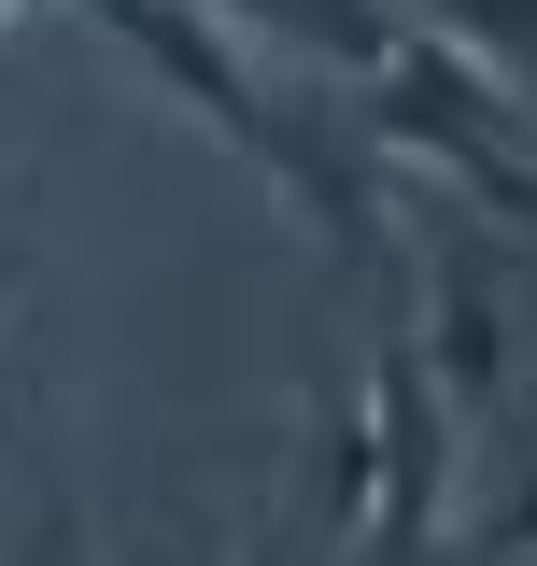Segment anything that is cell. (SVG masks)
<instances>
[{
  "instance_id": "9",
  "label": "cell",
  "mask_w": 537,
  "mask_h": 566,
  "mask_svg": "<svg viewBox=\"0 0 537 566\" xmlns=\"http://www.w3.org/2000/svg\"><path fill=\"white\" fill-rule=\"evenodd\" d=\"M14 297H29V255H0V326H14Z\"/></svg>"
},
{
  "instance_id": "8",
  "label": "cell",
  "mask_w": 537,
  "mask_h": 566,
  "mask_svg": "<svg viewBox=\"0 0 537 566\" xmlns=\"http://www.w3.org/2000/svg\"><path fill=\"white\" fill-rule=\"evenodd\" d=\"M43 566H99V553H85V524H71V510L43 524Z\"/></svg>"
},
{
  "instance_id": "6",
  "label": "cell",
  "mask_w": 537,
  "mask_h": 566,
  "mask_svg": "<svg viewBox=\"0 0 537 566\" xmlns=\"http://www.w3.org/2000/svg\"><path fill=\"white\" fill-rule=\"evenodd\" d=\"M424 29H453L495 71H537V0H424Z\"/></svg>"
},
{
  "instance_id": "10",
  "label": "cell",
  "mask_w": 537,
  "mask_h": 566,
  "mask_svg": "<svg viewBox=\"0 0 537 566\" xmlns=\"http://www.w3.org/2000/svg\"><path fill=\"white\" fill-rule=\"evenodd\" d=\"M199 566H227V553H199Z\"/></svg>"
},
{
  "instance_id": "4",
  "label": "cell",
  "mask_w": 537,
  "mask_h": 566,
  "mask_svg": "<svg viewBox=\"0 0 537 566\" xmlns=\"http://www.w3.org/2000/svg\"><path fill=\"white\" fill-rule=\"evenodd\" d=\"M424 368H439V397H453V424H495L509 411V382H524V354H509V297H495V270H481L467 241H439L424 255Z\"/></svg>"
},
{
  "instance_id": "1",
  "label": "cell",
  "mask_w": 537,
  "mask_h": 566,
  "mask_svg": "<svg viewBox=\"0 0 537 566\" xmlns=\"http://www.w3.org/2000/svg\"><path fill=\"white\" fill-rule=\"evenodd\" d=\"M114 43H128L170 99H199L212 128L241 142L268 170V199L283 212H312V241H339L354 270H382V170H368V114H326V99H283L241 43H227V0H85Z\"/></svg>"
},
{
  "instance_id": "7",
  "label": "cell",
  "mask_w": 537,
  "mask_h": 566,
  "mask_svg": "<svg viewBox=\"0 0 537 566\" xmlns=\"http://www.w3.org/2000/svg\"><path fill=\"white\" fill-rule=\"evenodd\" d=\"M481 553H495V566H537V468L509 482V510H495V538H481Z\"/></svg>"
},
{
  "instance_id": "5",
  "label": "cell",
  "mask_w": 537,
  "mask_h": 566,
  "mask_svg": "<svg viewBox=\"0 0 537 566\" xmlns=\"http://www.w3.org/2000/svg\"><path fill=\"white\" fill-rule=\"evenodd\" d=\"M241 14H268V29H283L297 57L354 71V85H368V71H382V57L410 43V14H397V0H241Z\"/></svg>"
},
{
  "instance_id": "3",
  "label": "cell",
  "mask_w": 537,
  "mask_h": 566,
  "mask_svg": "<svg viewBox=\"0 0 537 566\" xmlns=\"http://www.w3.org/2000/svg\"><path fill=\"white\" fill-rule=\"evenodd\" d=\"M453 397H439V368H424V326H382V354H368V524H354V566H410L453 538Z\"/></svg>"
},
{
  "instance_id": "2",
  "label": "cell",
  "mask_w": 537,
  "mask_h": 566,
  "mask_svg": "<svg viewBox=\"0 0 537 566\" xmlns=\"http://www.w3.org/2000/svg\"><path fill=\"white\" fill-rule=\"evenodd\" d=\"M368 142L397 170H439L481 227H524L537 241V142H524V99L495 85V57H467L453 29H410L397 57L368 71Z\"/></svg>"
}]
</instances>
